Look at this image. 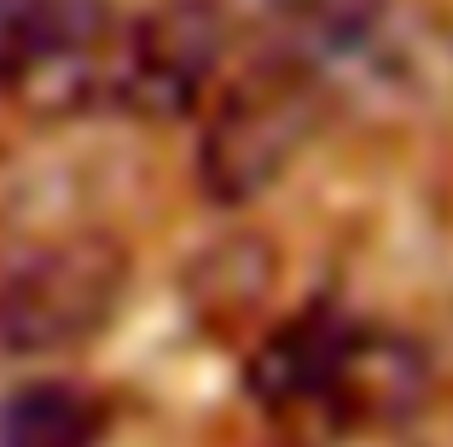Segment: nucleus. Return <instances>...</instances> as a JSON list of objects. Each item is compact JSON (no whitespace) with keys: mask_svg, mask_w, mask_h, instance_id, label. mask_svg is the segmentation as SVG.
Returning a JSON list of instances; mask_svg holds the SVG:
<instances>
[{"mask_svg":"<svg viewBox=\"0 0 453 447\" xmlns=\"http://www.w3.org/2000/svg\"><path fill=\"white\" fill-rule=\"evenodd\" d=\"M233 58V12L221 0H151L122 18L111 111L134 122H187L210 105Z\"/></svg>","mask_w":453,"mask_h":447,"instance_id":"6","label":"nucleus"},{"mask_svg":"<svg viewBox=\"0 0 453 447\" xmlns=\"http://www.w3.org/2000/svg\"><path fill=\"white\" fill-rule=\"evenodd\" d=\"M111 401L81 378H35L0 401V447H99Z\"/></svg>","mask_w":453,"mask_h":447,"instance_id":"7","label":"nucleus"},{"mask_svg":"<svg viewBox=\"0 0 453 447\" xmlns=\"http://www.w3.org/2000/svg\"><path fill=\"white\" fill-rule=\"evenodd\" d=\"M128 279V244L105 227L0 233V360L88 349L122 314Z\"/></svg>","mask_w":453,"mask_h":447,"instance_id":"2","label":"nucleus"},{"mask_svg":"<svg viewBox=\"0 0 453 447\" xmlns=\"http://www.w3.org/2000/svg\"><path fill=\"white\" fill-rule=\"evenodd\" d=\"M198 117L203 128H198V163H192L198 192L215 210H250L314 145L320 122L332 117V99L303 70L262 53L239 76L226 70Z\"/></svg>","mask_w":453,"mask_h":447,"instance_id":"3","label":"nucleus"},{"mask_svg":"<svg viewBox=\"0 0 453 447\" xmlns=\"http://www.w3.org/2000/svg\"><path fill=\"white\" fill-rule=\"evenodd\" d=\"M267 58L303 70L326 99L395 93L413 76V29L401 0H244Z\"/></svg>","mask_w":453,"mask_h":447,"instance_id":"5","label":"nucleus"},{"mask_svg":"<svg viewBox=\"0 0 453 447\" xmlns=\"http://www.w3.org/2000/svg\"><path fill=\"white\" fill-rule=\"evenodd\" d=\"M117 29L111 0H0V105L29 122L111 111Z\"/></svg>","mask_w":453,"mask_h":447,"instance_id":"4","label":"nucleus"},{"mask_svg":"<svg viewBox=\"0 0 453 447\" xmlns=\"http://www.w3.org/2000/svg\"><path fill=\"white\" fill-rule=\"evenodd\" d=\"M244 389L280 424H314L332 435L401 430L430 401V355L407 331L320 297L256 337Z\"/></svg>","mask_w":453,"mask_h":447,"instance_id":"1","label":"nucleus"}]
</instances>
